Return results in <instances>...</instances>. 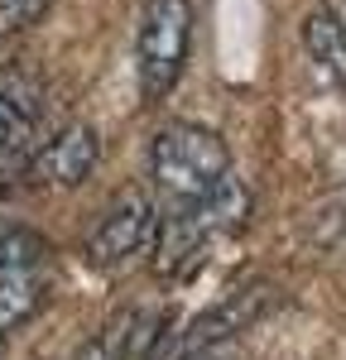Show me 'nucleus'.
<instances>
[{
    "instance_id": "f257e3e1",
    "label": "nucleus",
    "mask_w": 346,
    "mask_h": 360,
    "mask_svg": "<svg viewBox=\"0 0 346 360\" xmlns=\"http://www.w3.org/2000/svg\"><path fill=\"white\" fill-rule=\"evenodd\" d=\"M226 173H231V149L226 139L217 130H207V125L173 120V125H159L154 139H149V178H154V188L164 193L169 207L198 202Z\"/></svg>"
},
{
    "instance_id": "f03ea898",
    "label": "nucleus",
    "mask_w": 346,
    "mask_h": 360,
    "mask_svg": "<svg viewBox=\"0 0 346 360\" xmlns=\"http://www.w3.org/2000/svg\"><path fill=\"white\" fill-rule=\"evenodd\" d=\"M193 49V5L188 0H144L140 34H135V72L144 101H164L183 77Z\"/></svg>"
},
{
    "instance_id": "7ed1b4c3",
    "label": "nucleus",
    "mask_w": 346,
    "mask_h": 360,
    "mask_svg": "<svg viewBox=\"0 0 346 360\" xmlns=\"http://www.w3.org/2000/svg\"><path fill=\"white\" fill-rule=\"evenodd\" d=\"M154 236H159V212H154L149 193L144 188H125L101 212V221L91 226V236H86V264L91 269H120V264H130L135 255H144V250L154 245Z\"/></svg>"
},
{
    "instance_id": "20e7f679",
    "label": "nucleus",
    "mask_w": 346,
    "mask_h": 360,
    "mask_svg": "<svg viewBox=\"0 0 346 360\" xmlns=\"http://www.w3.org/2000/svg\"><path fill=\"white\" fill-rule=\"evenodd\" d=\"M39 120H44V82L29 68H0V173L29 168Z\"/></svg>"
},
{
    "instance_id": "39448f33",
    "label": "nucleus",
    "mask_w": 346,
    "mask_h": 360,
    "mask_svg": "<svg viewBox=\"0 0 346 360\" xmlns=\"http://www.w3.org/2000/svg\"><path fill=\"white\" fill-rule=\"evenodd\" d=\"M101 164V135L91 125H63L58 135H49L44 149H34L29 173L49 188H82Z\"/></svg>"
},
{
    "instance_id": "423d86ee",
    "label": "nucleus",
    "mask_w": 346,
    "mask_h": 360,
    "mask_svg": "<svg viewBox=\"0 0 346 360\" xmlns=\"http://www.w3.org/2000/svg\"><path fill=\"white\" fill-rule=\"evenodd\" d=\"M44 264H49V250L0 264V346L34 317V307L44 303Z\"/></svg>"
},
{
    "instance_id": "0eeeda50",
    "label": "nucleus",
    "mask_w": 346,
    "mask_h": 360,
    "mask_svg": "<svg viewBox=\"0 0 346 360\" xmlns=\"http://www.w3.org/2000/svg\"><path fill=\"white\" fill-rule=\"evenodd\" d=\"M298 34H303L308 63H313L337 91H346V25L337 20V10H332V5H313V10L303 15V29H298Z\"/></svg>"
},
{
    "instance_id": "6e6552de",
    "label": "nucleus",
    "mask_w": 346,
    "mask_h": 360,
    "mask_svg": "<svg viewBox=\"0 0 346 360\" xmlns=\"http://www.w3.org/2000/svg\"><path fill=\"white\" fill-rule=\"evenodd\" d=\"M144 322H149V317L135 312V307L120 312L106 332H96L91 341H86V351L77 360H130L135 351H140V341H144Z\"/></svg>"
},
{
    "instance_id": "1a4fd4ad",
    "label": "nucleus",
    "mask_w": 346,
    "mask_h": 360,
    "mask_svg": "<svg viewBox=\"0 0 346 360\" xmlns=\"http://www.w3.org/2000/svg\"><path fill=\"white\" fill-rule=\"evenodd\" d=\"M44 240L39 236H29V231H20V226L0 221V264H10V259H25V255H44Z\"/></svg>"
},
{
    "instance_id": "9d476101",
    "label": "nucleus",
    "mask_w": 346,
    "mask_h": 360,
    "mask_svg": "<svg viewBox=\"0 0 346 360\" xmlns=\"http://www.w3.org/2000/svg\"><path fill=\"white\" fill-rule=\"evenodd\" d=\"M49 0H0V39L5 34H20L39 20V10H44Z\"/></svg>"
},
{
    "instance_id": "9b49d317",
    "label": "nucleus",
    "mask_w": 346,
    "mask_h": 360,
    "mask_svg": "<svg viewBox=\"0 0 346 360\" xmlns=\"http://www.w3.org/2000/svg\"><path fill=\"white\" fill-rule=\"evenodd\" d=\"M198 360H241V351H236V341H222V346H202Z\"/></svg>"
}]
</instances>
